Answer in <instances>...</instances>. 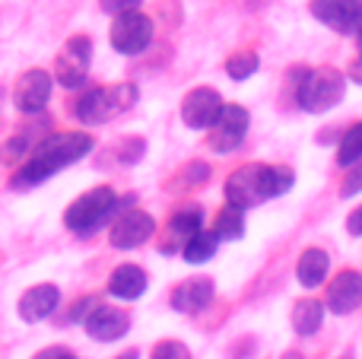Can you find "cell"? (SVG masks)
<instances>
[{"label":"cell","instance_id":"e575fe53","mask_svg":"<svg viewBox=\"0 0 362 359\" xmlns=\"http://www.w3.org/2000/svg\"><path fill=\"white\" fill-rule=\"evenodd\" d=\"M356 42H359V48H362V25L356 29Z\"/></svg>","mask_w":362,"mask_h":359},{"label":"cell","instance_id":"ac0fdd59","mask_svg":"<svg viewBox=\"0 0 362 359\" xmlns=\"http://www.w3.org/2000/svg\"><path fill=\"white\" fill-rule=\"evenodd\" d=\"M327 271H331V258H327V252H321V248H305L299 258V267H296L299 283L305 286V290H315V286L325 283Z\"/></svg>","mask_w":362,"mask_h":359},{"label":"cell","instance_id":"9a60e30c","mask_svg":"<svg viewBox=\"0 0 362 359\" xmlns=\"http://www.w3.org/2000/svg\"><path fill=\"white\" fill-rule=\"evenodd\" d=\"M57 302H61V290L51 283H38L29 293H23V299H19V318L29 324L45 322L57 309Z\"/></svg>","mask_w":362,"mask_h":359},{"label":"cell","instance_id":"1f68e13d","mask_svg":"<svg viewBox=\"0 0 362 359\" xmlns=\"http://www.w3.org/2000/svg\"><path fill=\"white\" fill-rule=\"evenodd\" d=\"M346 229H350V235H362V207L350 213V220H346Z\"/></svg>","mask_w":362,"mask_h":359},{"label":"cell","instance_id":"2e32d148","mask_svg":"<svg viewBox=\"0 0 362 359\" xmlns=\"http://www.w3.org/2000/svg\"><path fill=\"white\" fill-rule=\"evenodd\" d=\"M213 299V280L197 277V280H185L181 286H175L172 293V309L185 312V315H197L200 309H206Z\"/></svg>","mask_w":362,"mask_h":359},{"label":"cell","instance_id":"6da1fadb","mask_svg":"<svg viewBox=\"0 0 362 359\" xmlns=\"http://www.w3.org/2000/svg\"><path fill=\"white\" fill-rule=\"evenodd\" d=\"M89 150H93V137H89V134H80V131L54 134V137H48L45 143H38L35 153L25 159V165L13 175V188L16 191L35 188V184H42L45 178H51L54 172L67 169L76 159H83Z\"/></svg>","mask_w":362,"mask_h":359},{"label":"cell","instance_id":"603a6c76","mask_svg":"<svg viewBox=\"0 0 362 359\" xmlns=\"http://www.w3.org/2000/svg\"><path fill=\"white\" fill-rule=\"evenodd\" d=\"M359 159H362V121H359V124H353L350 131L344 134L340 150H337V163L344 165V169H353Z\"/></svg>","mask_w":362,"mask_h":359},{"label":"cell","instance_id":"7a4b0ae2","mask_svg":"<svg viewBox=\"0 0 362 359\" xmlns=\"http://www.w3.org/2000/svg\"><path fill=\"white\" fill-rule=\"evenodd\" d=\"M296 175L293 169L283 165H245V169L232 172L226 182V197L232 207H255L261 201H270L276 194H286L293 188Z\"/></svg>","mask_w":362,"mask_h":359},{"label":"cell","instance_id":"8992f818","mask_svg":"<svg viewBox=\"0 0 362 359\" xmlns=\"http://www.w3.org/2000/svg\"><path fill=\"white\" fill-rule=\"evenodd\" d=\"M153 42V19L140 10L118 13L112 23V48L121 54H140Z\"/></svg>","mask_w":362,"mask_h":359},{"label":"cell","instance_id":"5b68a950","mask_svg":"<svg viewBox=\"0 0 362 359\" xmlns=\"http://www.w3.org/2000/svg\"><path fill=\"white\" fill-rule=\"evenodd\" d=\"M137 102V86L134 83H118V86H99V89H86L76 99L74 114L83 124H102L112 121L115 114L127 112Z\"/></svg>","mask_w":362,"mask_h":359},{"label":"cell","instance_id":"44dd1931","mask_svg":"<svg viewBox=\"0 0 362 359\" xmlns=\"http://www.w3.org/2000/svg\"><path fill=\"white\" fill-rule=\"evenodd\" d=\"M204 229V213L197 207H187V210H178L175 216L169 220V235L175 242H187L194 233Z\"/></svg>","mask_w":362,"mask_h":359},{"label":"cell","instance_id":"ffe728a7","mask_svg":"<svg viewBox=\"0 0 362 359\" xmlns=\"http://www.w3.org/2000/svg\"><path fill=\"white\" fill-rule=\"evenodd\" d=\"M216 248H219V239H216V233H206V229H200V233H194L191 239L181 245V252H185V261L187 264H204V261H210L213 254H216Z\"/></svg>","mask_w":362,"mask_h":359},{"label":"cell","instance_id":"83f0119b","mask_svg":"<svg viewBox=\"0 0 362 359\" xmlns=\"http://www.w3.org/2000/svg\"><path fill=\"white\" fill-rule=\"evenodd\" d=\"M206 178H210V165H204V163H191L185 169V182L187 184H204Z\"/></svg>","mask_w":362,"mask_h":359},{"label":"cell","instance_id":"d4e9b609","mask_svg":"<svg viewBox=\"0 0 362 359\" xmlns=\"http://www.w3.org/2000/svg\"><path fill=\"white\" fill-rule=\"evenodd\" d=\"M0 159H4V163H19V159H29V137H25V134H19V137L6 140V143L0 146Z\"/></svg>","mask_w":362,"mask_h":359},{"label":"cell","instance_id":"9c48e42d","mask_svg":"<svg viewBox=\"0 0 362 359\" xmlns=\"http://www.w3.org/2000/svg\"><path fill=\"white\" fill-rule=\"evenodd\" d=\"M51 89H54V76L48 70H25L16 80V89H13V105L23 114H38L48 105Z\"/></svg>","mask_w":362,"mask_h":359},{"label":"cell","instance_id":"d590c367","mask_svg":"<svg viewBox=\"0 0 362 359\" xmlns=\"http://www.w3.org/2000/svg\"><path fill=\"white\" fill-rule=\"evenodd\" d=\"M283 359H302L299 353H286V356H283Z\"/></svg>","mask_w":362,"mask_h":359},{"label":"cell","instance_id":"d6986e66","mask_svg":"<svg viewBox=\"0 0 362 359\" xmlns=\"http://www.w3.org/2000/svg\"><path fill=\"white\" fill-rule=\"evenodd\" d=\"M321 322H325V305H321L318 299H299V302L293 305V328H296V334L312 337L315 331L321 328Z\"/></svg>","mask_w":362,"mask_h":359},{"label":"cell","instance_id":"3957f363","mask_svg":"<svg viewBox=\"0 0 362 359\" xmlns=\"http://www.w3.org/2000/svg\"><path fill=\"white\" fill-rule=\"evenodd\" d=\"M299 83H296V102L302 112L321 114L334 108L346 93V76L334 67H318V70H299Z\"/></svg>","mask_w":362,"mask_h":359},{"label":"cell","instance_id":"4fadbf2b","mask_svg":"<svg viewBox=\"0 0 362 359\" xmlns=\"http://www.w3.org/2000/svg\"><path fill=\"white\" fill-rule=\"evenodd\" d=\"M83 328H86V334L93 337V341H118V337L127 334V328H131V315H127L124 309H118V305H95L93 312L86 315V322H83Z\"/></svg>","mask_w":362,"mask_h":359},{"label":"cell","instance_id":"7402d4cb","mask_svg":"<svg viewBox=\"0 0 362 359\" xmlns=\"http://www.w3.org/2000/svg\"><path fill=\"white\" fill-rule=\"evenodd\" d=\"M213 233L216 239H242L245 235V216H242V207H226L219 210L216 223H213Z\"/></svg>","mask_w":362,"mask_h":359},{"label":"cell","instance_id":"5bb4252c","mask_svg":"<svg viewBox=\"0 0 362 359\" xmlns=\"http://www.w3.org/2000/svg\"><path fill=\"white\" fill-rule=\"evenodd\" d=\"M362 302V273L359 271H340L334 283L327 286V309L334 315H350Z\"/></svg>","mask_w":362,"mask_h":359},{"label":"cell","instance_id":"ba28073f","mask_svg":"<svg viewBox=\"0 0 362 359\" xmlns=\"http://www.w3.org/2000/svg\"><path fill=\"white\" fill-rule=\"evenodd\" d=\"M223 105L226 102L219 99L216 89L197 86L181 102V121H185L187 127H194V131H210V127L216 124V118L223 114Z\"/></svg>","mask_w":362,"mask_h":359},{"label":"cell","instance_id":"52a82bcc","mask_svg":"<svg viewBox=\"0 0 362 359\" xmlns=\"http://www.w3.org/2000/svg\"><path fill=\"white\" fill-rule=\"evenodd\" d=\"M93 61V42L86 35H74L67 38L61 57L54 61V80L67 89H80L86 83V70Z\"/></svg>","mask_w":362,"mask_h":359},{"label":"cell","instance_id":"277c9868","mask_svg":"<svg viewBox=\"0 0 362 359\" xmlns=\"http://www.w3.org/2000/svg\"><path fill=\"white\" fill-rule=\"evenodd\" d=\"M118 207H121L118 194H115L108 184H102V188L86 191V194H80L70 204L67 213H64V226L76 235H89L105 226V223L118 213Z\"/></svg>","mask_w":362,"mask_h":359},{"label":"cell","instance_id":"f546056e","mask_svg":"<svg viewBox=\"0 0 362 359\" xmlns=\"http://www.w3.org/2000/svg\"><path fill=\"white\" fill-rule=\"evenodd\" d=\"M95 305H99V299H95V296H86L83 302L74 305V312H70V322H86V315H89L86 309H95Z\"/></svg>","mask_w":362,"mask_h":359},{"label":"cell","instance_id":"d6a6232c","mask_svg":"<svg viewBox=\"0 0 362 359\" xmlns=\"http://www.w3.org/2000/svg\"><path fill=\"white\" fill-rule=\"evenodd\" d=\"M350 80H353V83H359V86H362V54L350 64Z\"/></svg>","mask_w":362,"mask_h":359},{"label":"cell","instance_id":"8fae6325","mask_svg":"<svg viewBox=\"0 0 362 359\" xmlns=\"http://www.w3.org/2000/svg\"><path fill=\"white\" fill-rule=\"evenodd\" d=\"M248 112L242 105H223V114L216 118L210 134V146L216 153H232L242 146L245 134H248Z\"/></svg>","mask_w":362,"mask_h":359},{"label":"cell","instance_id":"cb8c5ba5","mask_svg":"<svg viewBox=\"0 0 362 359\" xmlns=\"http://www.w3.org/2000/svg\"><path fill=\"white\" fill-rule=\"evenodd\" d=\"M257 67H261V57H257L255 51H242V54H232L229 61H226V73H229L232 80H248V76L257 73Z\"/></svg>","mask_w":362,"mask_h":359},{"label":"cell","instance_id":"7c38bea8","mask_svg":"<svg viewBox=\"0 0 362 359\" xmlns=\"http://www.w3.org/2000/svg\"><path fill=\"white\" fill-rule=\"evenodd\" d=\"M156 233V220L144 210H127L118 216V223L112 226V245L127 252V248H140L144 242L153 239Z\"/></svg>","mask_w":362,"mask_h":359},{"label":"cell","instance_id":"e0dca14e","mask_svg":"<svg viewBox=\"0 0 362 359\" xmlns=\"http://www.w3.org/2000/svg\"><path fill=\"white\" fill-rule=\"evenodd\" d=\"M108 293L118 299H140L146 293V273L137 264H124L112 273L108 280Z\"/></svg>","mask_w":362,"mask_h":359},{"label":"cell","instance_id":"f1b7e54d","mask_svg":"<svg viewBox=\"0 0 362 359\" xmlns=\"http://www.w3.org/2000/svg\"><path fill=\"white\" fill-rule=\"evenodd\" d=\"M99 6L105 13H112V16H118V13H127V10H137L140 0H99Z\"/></svg>","mask_w":362,"mask_h":359},{"label":"cell","instance_id":"4316f807","mask_svg":"<svg viewBox=\"0 0 362 359\" xmlns=\"http://www.w3.org/2000/svg\"><path fill=\"white\" fill-rule=\"evenodd\" d=\"M362 191V159L356 163V169L350 172V175L344 178V188H340V194L344 197H353V194H359Z\"/></svg>","mask_w":362,"mask_h":359},{"label":"cell","instance_id":"4dcf8cb0","mask_svg":"<svg viewBox=\"0 0 362 359\" xmlns=\"http://www.w3.org/2000/svg\"><path fill=\"white\" fill-rule=\"evenodd\" d=\"M35 359H76L70 350H64V347H48V350H42Z\"/></svg>","mask_w":362,"mask_h":359},{"label":"cell","instance_id":"836d02e7","mask_svg":"<svg viewBox=\"0 0 362 359\" xmlns=\"http://www.w3.org/2000/svg\"><path fill=\"white\" fill-rule=\"evenodd\" d=\"M118 359H137V350H127V353H121Z\"/></svg>","mask_w":362,"mask_h":359},{"label":"cell","instance_id":"484cf974","mask_svg":"<svg viewBox=\"0 0 362 359\" xmlns=\"http://www.w3.org/2000/svg\"><path fill=\"white\" fill-rule=\"evenodd\" d=\"M150 359H191V350L178 341H163L153 347V356Z\"/></svg>","mask_w":362,"mask_h":359},{"label":"cell","instance_id":"30bf717a","mask_svg":"<svg viewBox=\"0 0 362 359\" xmlns=\"http://www.w3.org/2000/svg\"><path fill=\"white\" fill-rule=\"evenodd\" d=\"M312 16L340 35H356L362 25V0H312Z\"/></svg>","mask_w":362,"mask_h":359}]
</instances>
